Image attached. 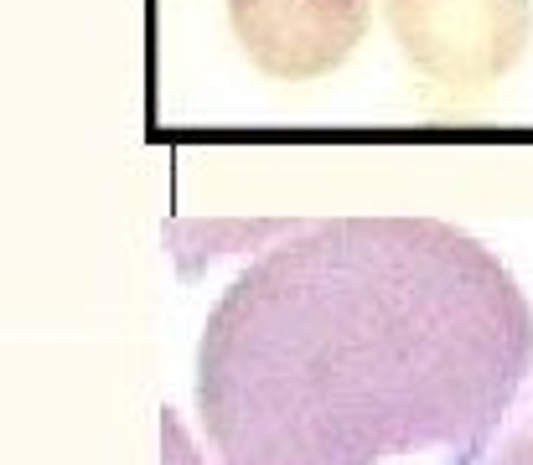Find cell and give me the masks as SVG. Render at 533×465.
Listing matches in <instances>:
<instances>
[{"instance_id":"cell-1","label":"cell","mask_w":533,"mask_h":465,"mask_svg":"<svg viewBox=\"0 0 533 465\" xmlns=\"http://www.w3.org/2000/svg\"><path fill=\"white\" fill-rule=\"evenodd\" d=\"M533 367V310L440 217L290 228L218 295L197 414L223 465H477Z\"/></svg>"},{"instance_id":"cell-2","label":"cell","mask_w":533,"mask_h":465,"mask_svg":"<svg viewBox=\"0 0 533 465\" xmlns=\"http://www.w3.org/2000/svg\"><path fill=\"white\" fill-rule=\"evenodd\" d=\"M383 11L404 62L451 99L492 88L533 37V0H383Z\"/></svg>"},{"instance_id":"cell-3","label":"cell","mask_w":533,"mask_h":465,"mask_svg":"<svg viewBox=\"0 0 533 465\" xmlns=\"http://www.w3.org/2000/svg\"><path fill=\"white\" fill-rule=\"evenodd\" d=\"M373 0H228L233 37L259 73L311 83L337 73L363 42Z\"/></svg>"},{"instance_id":"cell-4","label":"cell","mask_w":533,"mask_h":465,"mask_svg":"<svg viewBox=\"0 0 533 465\" xmlns=\"http://www.w3.org/2000/svg\"><path fill=\"white\" fill-rule=\"evenodd\" d=\"M487 465H533V403H528V414L497 440V450L487 455Z\"/></svg>"},{"instance_id":"cell-5","label":"cell","mask_w":533,"mask_h":465,"mask_svg":"<svg viewBox=\"0 0 533 465\" xmlns=\"http://www.w3.org/2000/svg\"><path fill=\"white\" fill-rule=\"evenodd\" d=\"M161 434H166V465H197V455H192L187 434H182V424H176L171 409L161 414Z\"/></svg>"}]
</instances>
